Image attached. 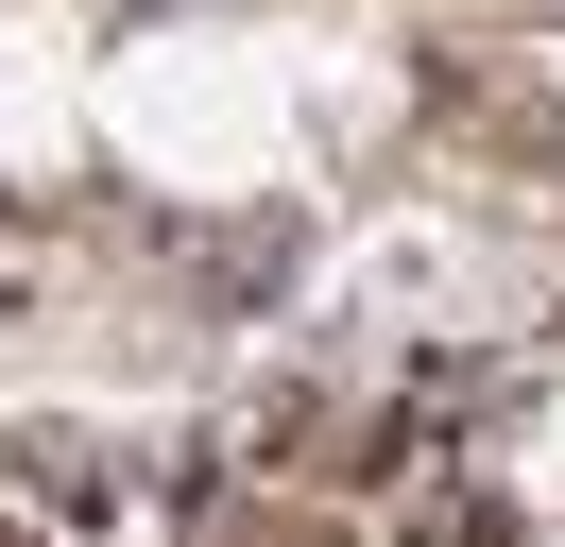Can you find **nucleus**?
Returning a JSON list of instances; mask_svg holds the SVG:
<instances>
[]
</instances>
